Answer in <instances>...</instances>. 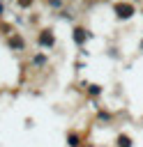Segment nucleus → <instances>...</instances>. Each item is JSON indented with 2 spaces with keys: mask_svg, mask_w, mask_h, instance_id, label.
<instances>
[{
  "mask_svg": "<svg viewBox=\"0 0 143 147\" xmlns=\"http://www.w3.org/2000/svg\"><path fill=\"white\" fill-rule=\"evenodd\" d=\"M74 39H76V44H83V39H85V30H83V28H76V30H74Z\"/></svg>",
  "mask_w": 143,
  "mask_h": 147,
  "instance_id": "7ed1b4c3",
  "label": "nucleus"
},
{
  "mask_svg": "<svg viewBox=\"0 0 143 147\" xmlns=\"http://www.w3.org/2000/svg\"><path fill=\"white\" fill-rule=\"evenodd\" d=\"M118 147H131V140L127 136H118Z\"/></svg>",
  "mask_w": 143,
  "mask_h": 147,
  "instance_id": "20e7f679",
  "label": "nucleus"
},
{
  "mask_svg": "<svg viewBox=\"0 0 143 147\" xmlns=\"http://www.w3.org/2000/svg\"><path fill=\"white\" fill-rule=\"evenodd\" d=\"M39 44H42V46H51V44H53V34H51V30H42V34H39Z\"/></svg>",
  "mask_w": 143,
  "mask_h": 147,
  "instance_id": "f257e3e1",
  "label": "nucleus"
},
{
  "mask_svg": "<svg viewBox=\"0 0 143 147\" xmlns=\"http://www.w3.org/2000/svg\"><path fill=\"white\" fill-rule=\"evenodd\" d=\"M90 94H99V87L97 85H90Z\"/></svg>",
  "mask_w": 143,
  "mask_h": 147,
  "instance_id": "423d86ee",
  "label": "nucleus"
},
{
  "mask_svg": "<svg viewBox=\"0 0 143 147\" xmlns=\"http://www.w3.org/2000/svg\"><path fill=\"white\" fill-rule=\"evenodd\" d=\"M115 11H118V16H120V18H127V16L131 14V7H129V5H118V7H115Z\"/></svg>",
  "mask_w": 143,
  "mask_h": 147,
  "instance_id": "f03ea898",
  "label": "nucleus"
},
{
  "mask_svg": "<svg viewBox=\"0 0 143 147\" xmlns=\"http://www.w3.org/2000/svg\"><path fill=\"white\" fill-rule=\"evenodd\" d=\"M69 145H72V147H78V138H76V133H69Z\"/></svg>",
  "mask_w": 143,
  "mask_h": 147,
  "instance_id": "39448f33",
  "label": "nucleus"
}]
</instances>
